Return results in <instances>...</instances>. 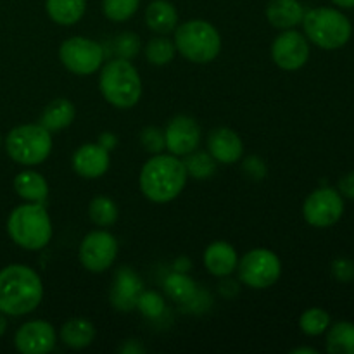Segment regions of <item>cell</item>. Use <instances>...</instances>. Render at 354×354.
Segmentation results:
<instances>
[{
	"instance_id": "obj_1",
	"label": "cell",
	"mask_w": 354,
	"mask_h": 354,
	"mask_svg": "<svg viewBox=\"0 0 354 354\" xmlns=\"http://www.w3.org/2000/svg\"><path fill=\"white\" fill-rule=\"evenodd\" d=\"M44 297V286L35 270L24 265H9L0 270V311L23 317L37 310Z\"/></svg>"
},
{
	"instance_id": "obj_2",
	"label": "cell",
	"mask_w": 354,
	"mask_h": 354,
	"mask_svg": "<svg viewBox=\"0 0 354 354\" xmlns=\"http://www.w3.org/2000/svg\"><path fill=\"white\" fill-rule=\"evenodd\" d=\"M189 175L183 161L173 154H154L140 171V189L152 203H169L182 194Z\"/></svg>"
},
{
	"instance_id": "obj_3",
	"label": "cell",
	"mask_w": 354,
	"mask_h": 354,
	"mask_svg": "<svg viewBox=\"0 0 354 354\" xmlns=\"http://www.w3.org/2000/svg\"><path fill=\"white\" fill-rule=\"evenodd\" d=\"M102 97L118 109H130L140 100V75L127 59H114L102 68L99 80Z\"/></svg>"
},
{
	"instance_id": "obj_4",
	"label": "cell",
	"mask_w": 354,
	"mask_h": 354,
	"mask_svg": "<svg viewBox=\"0 0 354 354\" xmlns=\"http://www.w3.org/2000/svg\"><path fill=\"white\" fill-rule=\"evenodd\" d=\"M7 232L19 248L38 251L50 242L52 221L41 204H23L10 213Z\"/></svg>"
},
{
	"instance_id": "obj_5",
	"label": "cell",
	"mask_w": 354,
	"mask_h": 354,
	"mask_svg": "<svg viewBox=\"0 0 354 354\" xmlns=\"http://www.w3.org/2000/svg\"><path fill=\"white\" fill-rule=\"evenodd\" d=\"M303 28L306 37L325 50L344 47L353 35L351 21L337 9L317 7L303 16Z\"/></svg>"
},
{
	"instance_id": "obj_6",
	"label": "cell",
	"mask_w": 354,
	"mask_h": 354,
	"mask_svg": "<svg viewBox=\"0 0 354 354\" xmlns=\"http://www.w3.org/2000/svg\"><path fill=\"white\" fill-rule=\"evenodd\" d=\"M175 47L190 62L207 64L220 54L221 37L207 21L192 19L176 28Z\"/></svg>"
},
{
	"instance_id": "obj_7",
	"label": "cell",
	"mask_w": 354,
	"mask_h": 354,
	"mask_svg": "<svg viewBox=\"0 0 354 354\" xmlns=\"http://www.w3.org/2000/svg\"><path fill=\"white\" fill-rule=\"evenodd\" d=\"M6 151L19 165L37 166L50 154L52 135L41 124H21L7 135Z\"/></svg>"
},
{
	"instance_id": "obj_8",
	"label": "cell",
	"mask_w": 354,
	"mask_h": 354,
	"mask_svg": "<svg viewBox=\"0 0 354 354\" xmlns=\"http://www.w3.org/2000/svg\"><path fill=\"white\" fill-rule=\"evenodd\" d=\"M239 277L251 289H268L282 273L279 256L268 249H252L239 261Z\"/></svg>"
},
{
	"instance_id": "obj_9",
	"label": "cell",
	"mask_w": 354,
	"mask_h": 354,
	"mask_svg": "<svg viewBox=\"0 0 354 354\" xmlns=\"http://www.w3.org/2000/svg\"><path fill=\"white\" fill-rule=\"evenodd\" d=\"M59 57L64 68L75 75H92L102 66L104 48L90 38L73 37L62 41Z\"/></svg>"
},
{
	"instance_id": "obj_10",
	"label": "cell",
	"mask_w": 354,
	"mask_h": 354,
	"mask_svg": "<svg viewBox=\"0 0 354 354\" xmlns=\"http://www.w3.org/2000/svg\"><path fill=\"white\" fill-rule=\"evenodd\" d=\"M342 213H344L342 196L339 194V190L330 189V187H322V189L311 192L303 204L304 220L311 227H332L341 220Z\"/></svg>"
},
{
	"instance_id": "obj_11",
	"label": "cell",
	"mask_w": 354,
	"mask_h": 354,
	"mask_svg": "<svg viewBox=\"0 0 354 354\" xmlns=\"http://www.w3.org/2000/svg\"><path fill=\"white\" fill-rule=\"evenodd\" d=\"M118 256V241L109 232L97 230L86 235L80 245V261L88 272L102 273Z\"/></svg>"
},
{
	"instance_id": "obj_12",
	"label": "cell",
	"mask_w": 354,
	"mask_h": 354,
	"mask_svg": "<svg viewBox=\"0 0 354 354\" xmlns=\"http://www.w3.org/2000/svg\"><path fill=\"white\" fill-rule=\"evenodd\" d=\"M272 59L280 69L296 71L310 59V45L304 35L296 30H283L272 44Z\"/></svg>"
},
{
	"instance_id": "obj_13",
	"label": "cell",
	"mask_w": 354,
	"mask_h": 354,
	"mask_svg": "<svg viewBox=\"0 0 354 354\" xmlns=\"http://www.w3.org/2000/svg\"><path fill=\"white\" fill-rule=\"evenodd\" d=\"M166 149L173 156H187L201 144V128L190 116H176L165 130Z\"/></svg>"
},
{
	"instance_id": "obj_14",
	"label": "cell",
	"mask_w": 354,
	"mask_h": 354,
	"mask_svg": "<svg viewBox=\"0 0 354 354\" xmlns=\"http://www.w3.org/2000/svg\"><path fill=\"white\" fill-rule=\"evenodd\" d=\"M16 349L23 354L50 353L55 346V332L50 324L44 320H33L21 325L14 337Z\"/></svg>"
},
{
	"instance_id": "obj_15",
	"label": "cell",
	"mask_w": 354,
	"mask_h": 354,
	"mask_svg": "<svg viewBox=\"0 0 354 354\" xmlns=\"http://www.w3.org/2000/svg\"><path fill=\"white\" fill-rule=\"evenodd\" d=\"M209 154L221 165H234L244 156V144L241 137L230 128H216L207 137Z\"/></svg>"
},
{
	"instance_id": "obj_16",
	"label": "cell",
	"mask_w": 354,
	"mask_h": 354,
	"mask_svg": "<svg viewBox=\"0 0 354 354\" xmlns=\"http://www.w3.org/2000/svg\"><path fill=\"white\" fill-rule=\"evenodd\" d=\"M144 290L140 277L130 268H120L114 277L111 303L120 311H130L137 306V299Z\"/></svg>"
},
{
	"instance_id": "obj_17",
	"label": "cell",
	"mask_w": 354,
	"mask_h": 354,
	"mask_svg": "<svg viewBox=\"0 0 354 354\" xmlns=\"http://www.w3.org/2000/svg\"><path fill=\"white\" fill-rule=\"evenodd\" d=\"M109 151L99 144H85L73 156V168L83 178H99L109 169Z\"/></svg>"
},
{
	"instance_id": "obj_18",
	"label": "cell",
	"mask_w": 354,
	"mask_h": 354,
	"mask_svg": "<svg viewBox=\"0 0 354 354\" xmlns=\"http://www.w3.org/2000/svg\"><path fill=\"white\" fill-rule=\"evenodd\" d=\"M239 265V256L228 242L216 241L204 251V266L214 277H228Z\"/></svg>"
},
{
	"instance_id": "obj_19",
	"label": "cell",
	"mask_w": 354,
	"mask_h": 354,
	"mask_svg": "<svg viewBox=\"0 0 354 354\" xmlns=\"http://www.w3.org/2000/svg\"><path fill=\"white\" fill-rule=\"evenodd\" d=\"M304 9L299 0H270L266 6V17L273 28L290 30L301 24Z\"/></svg>"
},
{
	"instance_id": "obj_20",
	"label": "cell",
	"mask_w": 354,
	"mask_h": 354,
	"mask_svg": "<svg viewBox=\"0 0 354 354\" xmlns=\"http://www.w3.org/2000/svg\"><path fill=\"white\" fill-rule=\"evenodd\" d=\"M145 23L156 33L166 35L176 28L178 12L168 0H154L145 9Z\"/></svg>"
},
{
	"instance_id": "obj_21",
	"label": "cell",
	"mask_w": 354,
	"mask_h": 354,
	"mask_svg": "<svg viewBox=\"0 0 354 354\" xmlns=\"http://www.w3.org/2000/svg\"><path fill=\"white\" fill-rule=\"evenodd\" d=\"M14 190L21 199L37 204L44 203L48 196L47 180L38 175L37 171H21L14 178Z\"/></svg>"
},
{
	"instance_id": "obj_22",
	"label": "cell",
	"mask_w": 354,
	"mask_h": 354,
	"mask_svg": "<svg viewBox=\"0 0 354 354\" xmlns=\"http://www.w3.org/2000/svg\"><path fill=\"white\" fill-rule=\"evenodd\" d=\"M76 116V109L71 100L55 99L44 109L40 118V124L48 131H57L69 127Z\"/></svg>"
},
{
	"instance_id": "obj_23",
	"label": "cell",
	"mask_w": 354,
	"mask_h": 354,
	"mask_svg": "<svg viewBox=\"0 0 354 354\" xmlns=\"http://www.w3.org/2000/svg\"><path fill=\"white\" fill-rule=\"evenodd\" d=\"M48 17L61 26L78 23L86 9V0H47L45 2Z\"/></svg>"
},
{
	"instance_id": "obj_24",
	"label": "cell",
	"mask_w": 354,
	"mask_h": 354,
	"mask_svg": "<svg viewBox=\"0 0 354 354\" xmlns=\"http://www.w3.org/2000/svg\"><path fill=\"white\" fill-rule=\"evenodd\" d=\"M95 337V327L85 318H73L61 328V341L73 349H83L92 344Z\"/></svg>"
},
{
	"instance_id": "obj_25",
	"label": "cell",
	"mask_w": 354,
	"mask_h": 354,
	"mask_svg": "<svg viewBox=\"0 0 354 354\" xmlns=\"http://www.w3.org/2000/svg\"><path fill=\"white\" fill-rule=\"evenodd\" d=\"M327 351L330 354H354V324L337 322L327 328Z\"/></svg>"
},
{
	"instance_id": "obj_26",
	"label": "cell",
	"mask_w": 354,
	"mask_h": 354,
	"mask_svg": "<svg viewBox=\"0 0 354 354\" xmlns=\"http://www.w3.org/2000/svg\"><path fill=\"white\" fill-rule=\"evenodd\" d=\"M165 290L175 303L182 304L192 303L197 296L196 282L183 273H171L166 277Z\"/></svg>"
},
{
	"instance_id": "obj_27",
	"label": "cell",
	"mask_w": 354,
	"mask_h": 354,
	"mask_svg": "<svg viewBox=\"0 0 354 354\" xmlns=\"http://www.w3.org/2000/svg\"><path fill=\"white\" fill-rule=\"evenodd\" d=\"M88 216L99 227H109V225L116 223L118 216H120V209H118L116 203L113 199L106 196H99L90 203Z\"/></svg>"
},
{
	"instance_id": "obj_28",
	"label": "cell",
	"mask_w": 354,
	"mask_h": 354,
	"mask_svg": "<svg viewBox=\"0 0 354 354\" xmlns=\"http://www.w3.org/2000/svg\"><path fill=\"white\" fill-rule=\"evenodd\" d=\"M189 158L183 161L187 169V175L196 180H206L214 175L216 169V159L207 152H190Z\"/></svg>"
},
{
	"instance_id": "obj_29",
	"label": "cell",
	"mask_w": 354,
	"mask_h": 354,
	"mask_svg": "<svg viewBox=\"0 0 354 354\" xmlns=\"http://www.w3.org/2000/svg\"><path fill=\"white\" fill-rule=\"evenodd\" d=\"M176 47L171 40L166 37H156L149 40L145 45V57L154 66H166L175 57Z\"/></svg>"
},
{
	"instance_id": "obj_30",
	"label": "cell",
	"mask_w": 354,
	"mask_h": 354,
	"mask_svg": "<svg viewBox=\"0 0 354 354\" xmlns=\"http://www.w3.org/2000/svg\"><path fill=\"white\" fill-rule=\"evenodd\" d=\"M299 327L306 335H322L330 327V315L322 308H310L301 315Z\"/></svg>"
},
{
	"instance_id": "obj_31",
	"label": "cell",
	"mask_w": 354,
	"mask_h": 354,
	"mask_svg": "<svg viewBox=\"0 0 354 354\" xmlns=\"http://www.w3.org/2000/svg\"><path fill=\"white\" fill-rule=\"evenodd\" d=\"M138 3L140 0H102V12L106 14L107 19L116 21H127L137 12Z\"/></svg>"
},
{
	"instance_id": "obj_32",
	"label": "cell",
	"mask_w": 354,
	"mask_h": 354,
	"mask_svg": "<svg viewBox=\"0 0 354 354\" xmlns=\"http://www.w3.org/2000/svg\"><path fill=\"white\" fill-rule=\"evenodd\" d=\"M137 308L142 311V315L147 318H159L165 311V299L159 292L154 290H142L137 299Z\"/></svg>"
},
{
	"instance_id": "obj_33",
	"label": "cell",
	"mask_w": 354,
	"mask_h": 354,
	"mask_svg": "<svg viewBox=\"0 0 354 354\" xmlns=\"http://www.w3.org/2000/svg\"><path fill=\"white\" fill-rule=\"evenodd\" d=\"M114 50H116L118 57L130 61L140 52V38L131 31H124V33L118 35L116 41H114Z\"/></svg>"
},
{
	"instance_id": "obj_34",
	"label": "cell",
	"mask_w": 354,
	"mask_h": 354,
	"mask_svg": "<svg viewBox=\"0 0 354 354\" xmlns=\"http://www.w3.org/2000/svg\"><path fill=\"white\" fill-rule=\"evenodd\" d=\"M140 144L144 151L151 152V154H161L166 149L165 131L158 127L144 128L140 133Z\"/></svg>"
},
{
	"instance_id": "obj_35",
	"label": "cell",
	"mask_w": 354,
	"mask_h": 354,
	"mask_svg": "<svg viewBox=\"0 0 354 354\" xmlns=\"http://www.w3.org/2000/svg\"><path fill=\"white\" fill-rule=\"evenodd\" d=\"M330 272L337 282H351V280H354V261L349 258H337L332 263Z\"/></svg>"
},
{
	"instance_id": "obj_36",
	"label": "cell",
	"mask_w": 354,
	"mask_h": 354,
	"mask_svg": "<svg viewBox=\"0 0 354 354\" xmlns=\"http://www.w3.org/2000/svg\"><path fill=\"white\" fill-rule=\"evenodd\" d=\"M242 169H244L245 175L252 180H263L266 175V166L263 162V159L251 156V158H245L242 162Z\"/></svg>"
},
{
	"instance_id": "obj_37",
	"label": "cell",
	"mask_w": 354,
	"mask_h": 354,
	"mask_svg": "<svg viewBox=\"0 0 354 354\" xmlns=\"http://www.w3.org/2000/svg\"><path fill=\"white\" fill-rule=\"evenodd\" d=\"M339 194L354 201V171L346 173V175L339 180Z\"/></svg>"
},
{
	"instance_id": "obj_38",
	"label": "cell",
	"mask_w": 354,
	"mask_h": 354,
	"mask_svg": "<svg viewBox=\"0 0 354 354\" xmlns=\"http://www.w3.org/2000/svg\"><path fill=\"white\" fill-rule=\"evenodd\" d=\"M116 144H118V138H116V135H114V133H109V131H106V133L100 135L99 145H100V147L106 149V151H111V149H114V147H116Z\"/></svg>"
},
{
	"instance_id": "obj_39",
	"label": "cell",
	"mask_w": 354,
	"mask_h": 354,
	"mask_svg": "<svg viewBox=\"0 0 354 354\" xmlns=\"http://www.w3.org/2000/svg\"><path fill=\"white\" fill-rule=\"evenodd\" d=\"M332 2L342 9H354V0H332Z\"/></svg>"
},
{
	"instance_id": "obj_40",
	"label": "cell",
	"mask_w": 354,
	"mask_h": 354,
	"mask_svg": "<svg viewBox=\"0 0 354 354\" xmlns=\"http://www.w3.org/2000/svg\"><path fill=\"white\" fill-rule=\"evenodd\" d=\"M292 354H301V353H308V354H317V349L313 348H296L290 351Z\"/></svg>"
},
{
	"instance_id": "obj_41",
	"label": "cell",
	"mask_w": 354,
	"mask_h": 354,
	"mask_svg": "<svg viewBox=\"0 0 354 354\" xmlns=\"http://www.w3.org/2000/svg\"><path fill=\"white\" fill-rule=\"evenodd\" d=\"M6 328H7V320H6V317H3L2 311H0V337H2V335H3Z\"/></svg>"
},
{
	"instance_id": "obj_42",
	"label": "cell",
	"mask_w": 354,
	"mask_h": 354,
	"mask_svg": "<svg viewBox=\"0 0 354 354\" xmlns=\"http://www.w3.org/2000/svg\"><path fill=\"white\" fill-rule=\"evenodd\" d=\"M0 142H2V140H0Z\"/></svg>"
}]
</instances>
